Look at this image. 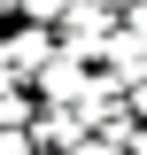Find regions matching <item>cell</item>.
Wrapping results in <instances>:
<instances>
[{
	"label": "cell",
	"mask_w": 147,
	"mask_h": 155,
	"mask_svg": "<svg viewBox=\"0 0 147 155\" xmlns=\"http://www.w3.org/2000/svg\"><path fill=\"white\" fill-rule=\"evenodd\" d=\"M116 23H124L132 39H147V0H132V8H124V16H116Z\"/></svg>",
	"instance_id": "cell-6"
},
{
	"label": "cell",
	"mask_w": 147,
	"mask_h": 155,
	"mask_svg": "<svg viewBox=\"0 0 147 155\" xmlns=\"http://www.w3.org/2000/svg\"><path fill=\"white\" fill-rule=\"evenodd\" d=\"M31 93H39V101H62V109H77V101L93 93V70H85V54L54 47V54H47V70L31 78Z\"/></svg>",
	"instance_id": "cell-2"
},
{
	"label": "cell",
	"mask_w": 147,
	"mask_h": 155,
	"mask_svg": "<svg viewBox=\"0 0 147 155\" xmlns=\"http://www.w3.org/2000/svg\"><path fill=\"white\" fill-rule=\"evenodd\" d=\"M109 31H116V16H109V8H93V0H70V16L54 23V39L70 47V54H85V62L109 47Z\"/></svg>",
	"instance_id": "cell-3"
},
{
	"label": "cell",
	"mask_w": 147,
	"mask_h": 155,
	"mask_svg": "<svg viewBox=\"0 0 147 155\" xmlns=\"http://www.w3.org/2000/svg\"><path fill=\"white\" fill-rule=\"evenodd\" d=\"M124 109H132V116H147V70H139V78L124 85Z\"/></svg>",
	"instance_id": "cell-7"
},
{
	"label": "cell",
	"mask_w": 147,
	"mask_h": 155,
	"mask_svg": "<svg viewBox=\"0 0 147 155\" xmlns=\"http://www.w3.org/2000/svg\"><path fill=\"white\" fill-rule=\"evenodd\" d=\"M93 8H109V16H124V8H132V0H93Z\"/></svg>",
	"instance_id": "cell-8"
},
{
	"label": "cell",
	"mask_w": 147,
	"mask_h": 155,
	"mask_svg": "<svg viewBox=\"0 0 147 155\" xmlns=\"http://www.w3.org/2000/svg\"><path fill=\"white\" fill-rule=\"evenodd\" d=\"M16 16H23V23H47V31H54V23H62V16H70V0H23Z\"/></svg>",
	"instance_id": "cell-4"
},
{
	"label": "cell",
	"mask_w": 147,
	"mask_h": 155,
	"mask_svg": "<svg viewBox=\"0 0 147 155\" xmlns=\"http://www.w3.org/2000/svg\"><path fill=\"white\" fill-rule=\"evenodd\" d=\"M0 155H31V132L23 124H0Z\"/></svg>",
	"instance_id": "cell-5"
},
{
	"label": "cell",
	"mask_w": 147,
	"mask_h": 155,
	"mask_svg": "<svg viewBox=\"0 0 147 155\" xmlns=\"http://www.w3.org/2000/svg\"><path fill=\"white\" fill-rule=\"evenodd\" d=\"M23 132H31V155H77L93 140V116L85 109H62V101H39Z\"/></svg>",
	"instance_id": "cell-1"
}]
</instances>
